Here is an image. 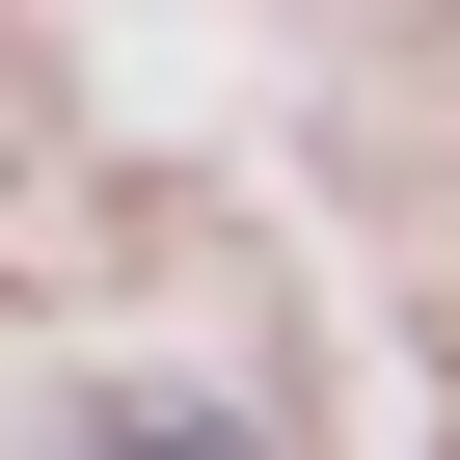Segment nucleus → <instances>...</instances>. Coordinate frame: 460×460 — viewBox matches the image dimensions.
I'll list each match as a JSON object with an SVG mask.
<instances>
[{
    "label": "nucleus",
    "mask_w": 460,
    "mask_h": 460,
    "mask_svg": "<svg viewBox=\"0 0 460 460\" xmlns=\"http://www.w3.org/2000/svg\"><path fill=\"white\" fill-rule=\"evenodd\" d=\"M55 460H271V433H217V406H82Z\"/></svg>",
    "instance_id": "nucleus-1"
}]
</instances>
